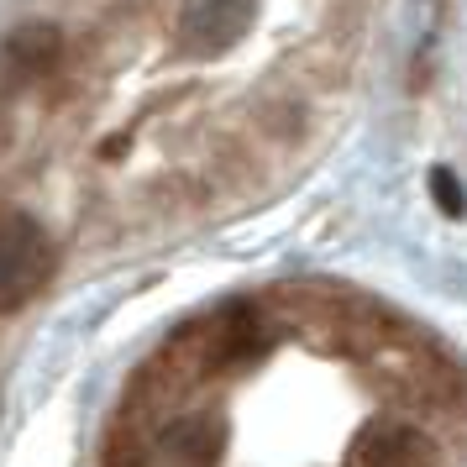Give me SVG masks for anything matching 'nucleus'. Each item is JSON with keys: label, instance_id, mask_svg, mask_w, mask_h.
I'll return each instance as SVG.
<instances>
[{"label": "nucleus", "instance_id": "nucleus-2", "mask_svg": "<svg viewBox=\"0 0 467 467\" xmlns=\"http://www.w3.org/2000/svg\"><path fill=\"white\" fill-rule=\"evenodd\" d=\"M253 26V0H194L184 16V47L190 53H226Z\"/></svg>", "mask_w": 467, "mask_h": 467}, {"label": "nucleus", "instance_id": "nucleus-6", "mask_svg": "<svg viewBox=\"0 0 467 467\" xmlns=\"http://www.w3.org/2000/svg\"><path fill=\"white\" fill-rule=\"evenodd\" d=\"M53 53H58V37L53 32H22L11 43V58H22V64H47Z\"/></svg>", "mask_w": 467, "mask_h": 467}, {"label": "nucleus", "instance_id": "nucleus-4", "mask_svg": "<svg viewBox=\"0 0 467 467\" xmlns=\"http://www.w3.org/2000/svg\"><path fill=\"white\" fill-rule=\"evenodd\" d=\"M263 347H268V337L257 326V310H247V305L221 310L205 331V362H215V368H236V362L257 358Z\"/></svg>", "mask_w": 467, "mask_h": 467}, {"label": "nucleus", "instance_id": "nucleus-1", "mask_svg": "<svg viewBox=\"0 0 467 467\" xmlns=\"http://www.w3.org/2000/svg\"><path fill=\"white\" fill-rule=\"evenodd\" d=\"M53 278V242L22 211H0V310H22Z\"/></svg>", "mask_w": 467, "mask_h": 467}, {"label": "nucleus", "instance_id": "nucleus-3", "mask_svg": "<svg viewBox=\"0 0 467 467\" xmlns=\"http://www.w3.org/2000/svg\"><path fill=\"white\" fill-rule=\"evenodd\" d=\"M358 467H436V446L415 425H368L358 436Z\"/></svg>", "mask_w": 467, "mask_h": 467}, {"label": "nucleus", "instance_id": "nucleus-5", "mask_svg": "<svg viewBox=\"0 0 467 467\" xmlns=\"http://www.w3.org/2000/svg\"><path fill=\"white\" fill-rule=\"evenodd\" d=\"M169 446L179 462L190 467H215V457L226 451V425L215 420V415H190V420H179L169 431Z\"/></svg>", "mask_w": 467, "mask_h": 467}, {"label": "nucleus", "instance_id": "nucleus-7", "mask_svg": "<svg viewBox=\"0 0 467 467\" xmlns=\"http://www.w3.org/2000/svg\"><path fill=\"white\" fill-rule=\"evenodd\" d=\"M431 194H436V205H441L446 215H462L467 194H462V184L451 179V169H436V173H431Z\"/></svg>", "mask_w": 467, "mask_h": 467}]
</instances>
